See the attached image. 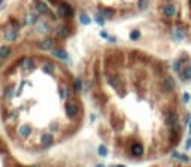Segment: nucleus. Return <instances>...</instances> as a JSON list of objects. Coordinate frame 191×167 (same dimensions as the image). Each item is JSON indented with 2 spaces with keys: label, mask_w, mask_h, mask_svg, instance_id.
I'll list each match as a JSON object with an SVG mask.
<instances>
[{
  "label": "nucleus",
  "mask_w": 191,
  "mask_h": 167,
  "mask_svg": "<svg viewBox=\"0 0 191 167\" xmlns=\"http://www.w3.org/2000/svg\"><path fill=\"white\" fill-rule=\"evenodd\" d=\"M58 15L64 16V18H70V16H73L72 6L69 3H60V6H58Z\"/></svg>",
  "instance_id": "nucleus-1"
},
{
  "label": "nucleus",
  "mask_w": 191,
  "mask_h": 167,
  "mask_svg": "<svg viewBox=\"0 0 191 167\" xmlns=\"http://www.w3.org/2000/svg\"><path fill=\"white\" fill-rule=\"evenodd\" d=\"M66 115L69 118H75L78 115V104L73 102H69L66 103Z\"/></svg>",
  "instance_id": "nucleus-2"
},
{
  "label": "nucleus",
  "mask_w": 191,
  "mask_h": 167,
  "mask_svg": "<svg viewBox=\"0 0 191 167\" xmlns=\"http://www.w3.org/2000/svg\"><path fill=\"white\" fill-rule=\"evenodd\" d=\"M161 87H163L164 91H173L176 88V82H175V79H173V78H164Z\"/></svg>",
  "instance_id": "nucleus-3"
},
{
  "label": "nucleus",
  "mask_w": 191,
  "mask_h": 167,
  "mask_svg": "<svg viewBox=\"0 0 191 167\" xmlns=\"http://www.w3.org/2000/svg\"><path fill=\"white\" fill-rule=\"evenodd\" d=\"M163 12H164V15H166V16L172 18V16L176 14V6L173 5V3H169V5H166V6L163 7Z\"/></svg>",
  "instance_id": "nucleus-4"
},
{
  "label": "nucleus",
  "mask_w": 191,
  "mask_h": 167,
  "mask_svg": "<svg viewBox=\"0 0 191 167\" xmlns=\"http://www.w3.org/2000/svg\"><path fill=\"white\" fill-rule=\"evenodd\" d=\"M40 142H42L43 146H46V148H48V146L53 145V142H54V136L51 134V133H45V134H42Z\"/></svg>",
  "instance_id": "nucleus-5"
},
{
  "label": "nucleus",
  "mask_w": 191,
  "mask_h": 167,
  "mask_svg": "<svg viewBox=\"0 0 191 167\" xmlns=\"http://www.w3.org/2000/svg\"><path fill=\"white\" fill-rule=\"evenodd\" d=\"M166 124L170 125V127H173V125H176V124H178V115H176L175 112L167 113V117H166Z\"/></svg>",
  "instance_id": "nucleus-6"
},
{
  "label": "nucleus",
  "mask_w": 191,
  "mask_h": 167,
  "mask_svg": "<svg viewBox=\"0 0 191 167\" xmlns=\"http://www.w3.org/2000/svg\"><path fill=\"white\" fill-rule=\"evenodd\" d=\"M36 11H38V14H40V15H48V14H49V7L46 6V3L38 2V3H36Z\"/></svg>",
  "instance_id": "nucleus-7"
},
{
  "label": "nucleus",
  "mask_w": 191,
  "mask_h": 167,
  "mask_svg": "<svg viewBox=\"0 0 191 167\" xmlns=\"http://www.w3.org/2000/svg\"><path fill=\"white\" fill-rule=\"evenodd\" d=\"M185 36V30L182 27H175L173 29V39L175 40H182Z\"/></svg>",
  "instance_id": "nucleus-8"
},
{
  "label": "nucleus",
  "mask_w": 191,
  "mask_h": 167,
  "mask_svg": "<svg viewBox=\"0 0 191 167\" xmlns=\"http://www.w3.org/2000/svg\"><path fill=\"white\" fill-rule=\"evenodd\" d=\"M53 55L55 57V58H60V60H69V54L64 51V49H54L53 51Z\"/></svg>",
  "instance_id": "nucleus-9"
},
{
  "label": "nucleus",
  "mask_w": 191,
  "mask_h": 167,
  "mask_svg": "<svg viewBox=\"0 0 191 167\" xmlns=\"http://www.w3.org/2000/svg\"><path fill=\"white\" fill-rule=\"evenodd\" d=\"M39 48H42V49H54V40L53 39H43L39 43Z\"/></svg>",
  "instance_id": "nucleus-10"
},
{
  "label": "nucleus",
  "mask_w": 191,
  "mask_h": 167,
  "mask_svg": "<svg viewBox=\"0 0 191 167\" xmlns=\"http://www.w3.org/2000/svg\"><path fill=\"white\" fill-rule=\"evenodd\" d=\"M5 37H6V40L14 42V40H16V37H18V31H16L15 29H11V30H8L5 33Z\"/></svg>",
  "instance_id": "nucleus-11"
},
{
  "label": "nucleus",
  "mask_w": 191,
  "mask_h": 167,
  "mask_svg": "<svg viewBox=\"0 0 191 167\" xmlns=\"http://www.w3.org/2000/svg\"><path fill=\"white\" fill-rule=\"evenodd\" d=\"M132 154H133L134 157H141V155L143 154L142 145H141V143H133V145H132Z\"/></svg>",
  "instance_id": "nucleus-12"
},
{
  "label": "nucleus",
  "mask_w": 191,
  "mask_h": 167,
  "mask_svg": "<svg viewBox=\"0 0 191 167\" xmlns=\"http://www.w3.org/2000/svg\"><path fill=\"white\" fill-rule=\"evenodd\" d=\"M55 33H57V36H58L60 39H66L67 34H69V31H67V29L64 27V25H60V27H57Z\"/></svg>",
  "instance_id": "nucleus-13"
},
{
  "label": "nucleus",
  "mask_w": 191,
  "mask_h": 167,
  "mask_svg": "<svg viewBox=\"0 0 191 167\" xmlns=\"http://www.w3.org/2000/svg\"><path fill=\"white\" fill-rule=\"evenodd\" d=\"M42 70H43L45 73H48V75H53L54 70H55V66H54V63H49V61H46V63L43 64Z\"/></svg>",
  "instance_id": "nucleus-14"
},
{
  "label": "nucleus",
  "mask_w": 191,
  "mask_h": 167,
  "mask_svg": "<svg viewBox=\"0 0 191 167\" xmlns=\"http://www.w3.org/2000/svg\"><path fill=\"white\" fill-rule=\"evenodd\" d=\"M30 133H31L30 125H21V127H20V136H21V137H27Z\"/></svg>",
  "instance_id": "nucleus-15"
},
{
  "label": "nucleus",
  "mask_w": 191,
  "mask_h": 167,
  "mask_svg": "<svg viewBox=\"0 0 191 167\" xmlns=\"http://www.w3.org/2000/svg\"><path fill=\"white\" fill-rule=\"evenodd\" d=\"M11 55V48L9 46H2L0 48V58H8Z\"/></svg>",
  "instance_id": "nucleus-16"
},
{
  "label": "nucleus",
  "mask_w": 191,
  "mask_h": 167,
  "mask_svg": "<svg viewBox=\"0 0 191 167\" xmlns=\"http://www.w3.org/2000/svg\"><path fill=\"white\" fill-rule=\"evenodd\" d=\"M181 78L184 79V81H190V79H191V66H188L187 69H184V70H182V75H181Z\"/></svg>",
  "instance_id": "nucleus-17"
},
{
  "label": "nucleus",
  "mask_w": 191,
  "mask_h": 167,
  "mask_svg": "<svg viewBox=\"0 0 191 167\" xmlns=\"http://www.w3.org/2000/svg\"><path fill=\"white\" fill-rule=\"evenodd\" d=\"M21 66L24 69H33L34 67V61H33V58H25L23 63H21Z\"/></svg>",
  "instance_id": "nucleus-18"
},
{
  "label": "nucleus",
  "mask_w": 191,
  "mask_h": 167,
  "mask_svg": "<svg viewBox=\"0 0 191 167\" xmlns=\"http://www.w3.org/2000/svg\"><path fill=\"white\" fill-rule=\"evenodd\" d=\"M36 21H38V15H36V14H30V15H27V20H25V22H27L29 25H33Z\"/></svg>",
  "instance_id": "nucleus-19"
},
{
  "label": "nucleus",
  "mask_w": 191,
  "mask_h": 167,
  "mask_svg": "<svg viewBox=\"0 0 191 167\" xmlns=\"http://www.w3.org/2000/svg\"><path fill=\"white\" fill-rule=\"evenodd\" d=\"M49 27H48V24L46 22H39L38 24V31L39 33H48Z\"/></svg>",
  "instance_id": "nucleus-20"
},
{
  "label": "nucleus",
  "mask_w": 191,
  "mask_h": 167,
  "mask_svg": "<svg viewBox=\"0 0 191 167\" xmlns=\"http://www.w3.org/2000/svg\"><path fill=\"white\" fill-rule=\"evenodd\" d=\"M100 14L103 15V18H112L114 16V11L112 9H102Z\"/></svg>",
  "instance_id": "nucleus-21"
},
{
  "label": "nucleus",
  "mask_w": 191,
  "mask_h": 167,
  "mask_svg": "<svg viewBox=\"0 0 191 167\" xmlns=\"http://www.w3.org/2000/svg\"><path fill=\"white\" fill-rule=\"evenodd\" d=\"M79 21H81V24H84V25H88V24L91 22L90 16H88V15H85V14H82V15L79 16Z\"/></svg>",
  "instance_id": "nucleus-22"
},
{
  "label": "nucleus",
  "mask_w": 191,
  "mask_h": 167,
  "mask_svg": "<svg viewBox=\"0 0 191 167\" xmlns=\"http://www.w3.org/2000/svg\"><path fill=\"white\" fill-rule=\"evenodd\" d=\"M139 37H141V31L139 30H133L132 33H130V39L132 40H137Z\"/></svg>",
  "instance_id": "nucleus-23"
},
{
  "label": "nucleus",
  "mask_w": 191,
  "mask_h": 167,
  "mask_svg": "<svg viewBox=\"0 0 191 167\" xmlns=\"http://www.w3.org/2000/svg\"><path fill=\"white\" fill-rule=\"evenodd\" d=\"M97 152H99V155H103V157H106V155H108V149H106V146L100 145V146H99V149H97Z\"/></svg>",
  "instance_id": "nucleus-24"
},
{
  "label": "nucleus",
  "mask_w": 191,
  "mask_h": 167,
  "mask_svg": "<svg viewBox=\"0 0 191 167\" xmlns=\"http://www.w3.org/2000/svg\"><path fill=\"white\" fill-rule=\"evenodd\" d=\"M75 90L76 91H81L82 90V79L81 78H78L76 81H75Z\"/></svg>",
  "instance_id": "nucleus-25"
},
{
  "label": "nucleus",
  "mask_w": 191,
  "mask_h": 167,
  "mask_svg": "<svg viewBox=\"0 0 191 167\" xmlns=\"http://www.w3.org/2000/svg\"><path fill=\"white\" fill-rule=\"evenodd\" d=\"M109 84H111L112 87H118V85H119V78H118V76L111 78V79H109Z\"/></svg>",
  "instance_id": "nucleus-26"
},
{
  "label": "nucleus",
  "mask_w": 191,
  "mask_h": 167,
  "mask_svg": "<svg viewBox=\"0 0 191 167\" xmlns=\"http://www.w3.org/2000/svg\"><path fill=\"white\" fill-rule=\"evenodd\" d=\"M137 6H139V9H141V11L146 9V6H148V0H139Z\"/></svg>",
  "instance_id": "nucleus-27"
},
{
  "label": "nucleus",
  "mask_w": 191,
  "mask_h": 167,
  "mask_svg": "<svg viewBox=\"0 0 191 167\" xmlns=\"http://www.w3.org/2000/svg\"><path fill=\"white\" fill-rule=\"evenodd\" d=\"M173 70H175V72H179L181 70V61H175V63H173Z\"/></svg>",
  "instance_id": "nucleus-28"
},
{
  "label": "nucleus",
  "mask_w": 191,
  "mask_h": 167,
  "mask_svg": "<svg viewBox=\"0 0 191 167\" xmlns=\"http://www.w3.org/2000/svg\"><path fill=\"white\" fill-rule=\"evenodd\" d=\"M178 158H179L181 161H185V163H188V161H190V158H188L187 155H184V154H179V157H178Z\"/></svg>",
  "instance_id": "nucleus-29"
},
{
  "label": "nucleus",
  "mask_w": 191,
  "mask_h": 167,
  "mask_svg": "<svg viewBox=\"0 0 191 167\" xmlns=\"http://www.w3.org/2000/svg\"><path fill=\"white\" fill-rule=\"evenodd\" d=\"M96 21H97V24H100V25H103V22H105V20H103V16H100V14L96 16Z\"/></svg>",
  "instance_id": "nucleus-30"
},
{
  "label": "nucleus",
  "mask_w": 191,
  "mask_h": 167,
  "mask_svg": "<svg viewBox=\"0 0 191 167\" xmlns=\"http://www.w3.org/2000/svg\"><path fill=\"white\" fill-rule=\"evenodd\" d=\"M182 100H184V103H188L190 102V94L188 93H184V95H182Z\"/></svg>",
  "instance_id": "nucleus-31"
},
{
  "label": "nucleus",
  "mask_w": 191,
  "mask_h": 167,
  "mask_svg": "<svg viewBox=\"0 0 191 167\" xmlns=\"http://www.w3.org/2000/svg\"><path fill=\"white\" fill-rule=\"evenodd\" d=\"M11 94H12V88L9 87V88H8V91L5 93V95H8V97H11Z\"/></svg>",
  "instance_id": "nucleus-32"
},
{
  "label": "nucleus",
  "mask_w": 191,
  "mask_h": 167,
  "mask_svg": "<svg viewBox=\"0 0 191 167\" xmlns=\"http://www.w3.org/2000/svg\"><path fill=\"white\" fill-rule=\"evenodd\" d=\"M185 148H187V149H190V148H191V139H188V140H187V146H185Z\"/></svg>",
  "instance_id": "nucleus-33"
},
{
  "label": "nucleus",
  "mask_w": 191,
  "mask_h": 167,
  "mask_svg": "<svg viewBox=\"0 0 191 167\" xmlns=\"http://www.w3.org/2000/svg\"><path fill=\"white\" fill-rule=\"evenodd\" d=\"M172 157H173V158H178V157H179V154H178L176 151H173V152H172Z\"/></svg>",
  "instance_id": "nucleus-34"
},
{
  "label": "nucleus",
  "mask_w": 191,
  "mask_h": 167,
  "mask_svg": "<svg viewBox=\"0 0 191 167\" xmlns=\"http://www.w3.org/2000/svg\"><path fill=\"white\" fill-rule=\"evenodd\" d=\"M49 2H53V3H57V2H58V0H49Z\"/></svg>",
  "instance_id": "nucleus-35"
},
{
  "label": "nucleus",
  "mask_w": 191,
  "mask_h": 167,
  "mask_svg": "<svg viewBox=\"0 0 191 167\" xmlns=\"http://www.w3.org/2000/svg\"><path fill=\"white\" fill-rule=\"evenodd\" d=\"M96 167H105V166H103V164H97V166H96Z\"/></svg>",
  "instance_id": "nucleus-36"
},
{
  "label": "nucleus",
  "mask_w": 191,
  "mask_h": 167,
  "mask_svg": "<svg viewBox=\"0 0 191 167\" xmlns=\"http://www.w3.org/2000/svg\"><path fill=\"white\" fill-rule=\"evenodd\" d=\"M115 167H126V166H123V164H119V166H115Z\"/></svg>",
  "instance_id": "nucleus-37"
},
{
  "label": "nucleus",
  "mask_w": 191,
  "mask_h": 167,
  "mask_svg": "<svg viewBox=\"0 0 191 167\" xmlns=\"http://www.w3.org/2000/svg\"><path fill=\"white\" fill-rule=\"evenodd\" d=\"M33 167H38V166H33Z\"/></svg>",
  "instance_id": "nucleus-38"
},
{
  "label": "nucleus",
  "mask_w": 191,
  "mask_h": 167,
  "mask_svg": "<svg viewBox=\"0 0 191 167\" xmlns=\"http://www.w3.org/2000/svg\"><path fill=\"white\" fill-rule=\"evenodd\" d=\"M0 2H3V0H0Z\"/></svg>",
  "instance_id": "nucleus-39"
}]
</instances>
